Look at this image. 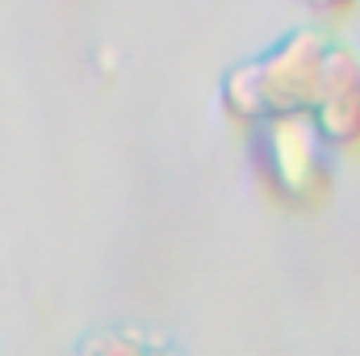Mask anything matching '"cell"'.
Segmentation results:
<instances>
[{"mask_svg":"<svg viewBox=\"0 0 360 356\" xmlns=\"http://www.w3.org/2000/svg\"><path fill=\"white\" fill-rule=\"evenodd\" d=\"M248 155L260 189L285 210H314L335 189V147L310 113H281L248 126Z\"/></svg>","mask_w":360,"mask_h":356,"instance_id":"2","label":"cell"},{"mask_svg":"<svg viewBox=\"0 0 360 356\" xmlns=\"http://www.w3.org/2000/svg\"><path fill=\"white\" fill-rule=\"evenodd\" d=\"M310 117L340 155H356L360 151V51L356 46H348V42L331 46L327 76H323V89L310 105Z\"/></svg>","mask_w":360,"mask_h":356,"instance_id":"3","label":"cell"},{"mask_svg":"<svg viewBox=\"0 0 360 356\" xmlns=\"http://www.w3.org/2000/svg\"><path fill=\"white\" fill-rule=\"evenodd\" d=\"M306 8H314V13H323V17H340V13H348L356 0H302Z\"/></svg>","mask_w":360,"mask_h":356,"instance_id":"5","label":"cell"},{"mask_svg":"<svg viewBox=\"0 0 360 356\" xmlns=\"http://www.w3.org/2000/svg\"><path fill=\"white\" fill-rule=\"evenodd\" d=\"M84 348L89 352H143V348H151V340L147 336H92L84 340Z\"/></svg>","mask_w":360,"mask_h":356,"instance_id":"4","label":"cell"},{"mask_svg":"<svg viewBox=\"0 0 360 356\" xmlns=\"http://www.w3.org/2000/svg\"><path fill=\"white\" fill-rule=\"evenodd\" d=\"M331 46L335 38H327L323 30H289L264 55L235 63L222 76V113L239 126H256L281 113H310L327 76Z\"/></svg>","mask_w":360,"mask_h":356,"instance_id":"1","label":"cell"}]
</instances>
